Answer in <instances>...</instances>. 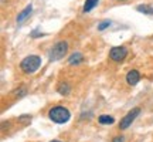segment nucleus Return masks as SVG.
<instances>
[{
	"instance_id": "obj_1",
	"label": "nucleus",
	"mask_w": 153,
	"mask_h": 142,
	"mask_svg": "<svg viewBox=\"0 0 153 142\" xmlns=\"http://www.w3.org/2000/svg\"><path fill=\"white\" fill-rule=\"evenodd\" d=\"M48 117L50 120L55 122V124H65V122L70 121L71 114L65 107H53L48 111Z\"/></svg>"
},
{
	"instance_id": "obj_2",
	"label": "nucleus",
	"mask_w": 153,
	"mask_h": 142,
	"mask_svg": "<svg viewBox=\"0 0 153 142\" xmlns=\"http://www.w3.org/2000/svg\"><path fill=\"white\" fill-rule=\"evenodd\" d=\"M40 66H41V58H40L38 55H28V57H26V58L22 61V64H20L22 70L24 71L26 74H33V72H36V71L40 68Z\"/></svg>"
},
{
	"instance_id": "obj_3",
	"label": "nucleus",
	"mask_w": 153,
	"mask_h": 142,
	"mask_svg": "<svg viewBox=\"0 0 153 142\" xmlns=\"http://www.w3.org/2000/svg\"><path fill=\"white\" fill-rule=\"evenodd\" d=\"M68 51V44L67 41H58L55 43L51 50L48 51V60L50 61H58L61 58H64V55L67 54Z\"/></svg>"
},
{
	"instance_id": "obj_4",
	"label": "nucleus",
	"mask_w": 153,
	"mask_h": 142,
	"mask_svg": "<svg viewBox=\"0 0 153 142\" xmlns=\"http://www.w3.org/2000/svg\"><path fill=\"white\" fill-rule=\"evenodd\" d=\"M139 114H140V108H133V109H131L128 114L120 120V122H119V128L120 129H128L129 126L132 125V122L136 120L137 117H139Z\"/></svg>"
},
{
	"instance_id": "obj_5",
	"label": "nucleus",
	"mask_w": 153,
	"mask_h": 142,
	"mask_svg": "<svg viewBox=\"0 0 153 142\" xmlns=\"http://www.w3.org/2000/svg\"><path fill=\"white\" fill-rule=\"evenodd\" d=\"M128 55V50L123 46H119V47H112L109 51V57L111 60L114 61H122Z\"/></svg>"
},
{
	"instance_id": "obj_6",
	"label": "nucleus",
	"mask_w": 153,
	"mask_h": 142,
	"mask_svg": "<svg viewBox=\"0 0 153 142\" xmlns=\"http://www.w3.org/2000/svg\"><path fill=\"white\" fill-rule=\"evenodd\" d=\"M139 80H140V74H139L137 70H131L128 72V75H126V82L129 85H136Z\"/></svg>"
},
{
	"instance_id": "obj_7",
	"label": "nucleus",
	"mask_w": 153,
	"mask_h": 142,
	"mask_svg": "<svg viewBox=\"0 0 153 142\" xmlns=\"http://www.w3.org/2000/svg\"><path fill=\"white\" fill-rule=\"evenodd\" d=\"M31 11H33V6L28 4L26 9H23L20 13H19V16H17V23L19 24H22V23H24L26 20H27L28 17H30V14H31Z\"/></svg>"
},
{
	"instance_id": "obj_8",
	"label": "nucleus",
	"mask_w": 153,
	"mask_h": 142,
	"mask_svg": "<svg viewBox=\"0 0 153 142\" xmlns=\"http://www.w3.org/2000/svg\"><path fill=\"white\" fill-rule=\"evenodd\" d=\"M82 61H84V55H82L79 51H75V53H72V54L68 57V64H71V66L79 64Z\"/></svg>"
},
{
	"instance_id": "obj_9",
	"label": "nucleus",
	"mask_w": 153,
	"mask_h": 142,
	"mask_svg": "<svg viewBox=\"0 0 153 142\" xmlns=\"http://www.w3.org/2000/svg\"><path fill=\"white\" fill-rule=\"evenodd\" d=\"M136 10L142 14H146V16H152L153 14V7L150 4H139L136 7Z\"/></svg>"
},
{
	"instance_id": "obj_10",
	"label": "nucleus",
	"mask_w": 153,
	"mask_h": 142,
	"mask_svg": "<svg viewBox=\"0 0 153 142\" xmlns=\"http://www.w3.org/2000/svg\"><path fill=\"white\" fill-rule=\"evenodd\" d=\"M57 90H58V93L61 95H67V94H70V91H71V87H70L68 82H60V85H58Z\"/></svg>"
},
{
	"instance_id": "obj_11",
	"label": "nucleus",
	"mask_w": 153,
	"mask_h": 142,
	"mask_svg": "<svg viewBox=\"0 0 153 142\" xmlns=\"http://www.w3.org/2000/svg\"><path fill=\"white\" fill-rule=\"evenodd\" d=\"M99 124H102V125H111V124H114V117H111V115H101L98 118Z\"/></svg>"
},
{
	"instance_id": "obj_12",
	"label": "nucleus",
	"mask_w": 153,
	"mask_h": 142,
	"mask_svg": "<svg viewBox=\"0 0 153 142\" xmlns=\"http://www.w3.org/2000/svg\"><path fill=\"white\" fill-rule=\"evenodd\" d=\"M98 1L99 0H87V1H85V4H84V11H85V13L91 11L95 6L98 4Z\"/></svg>"
},
{
	"instance_id": "obj_13",
	"label": "nucleus",
	"mask_w": 153,
	"mask_h": 142,
	"mask_svg": "<svg viewBox=\"0 0 153 142\" xmlns=\"http://www.w3.org/2000/svg\"><path fill=\"white\" fill-rule=\"evenodd\" d=\"M111 24H112V23H111V20H104V22H101L98 24V30H99V31H104V30H106V28L109 27Z\"/></svg>"
},
{
	"instance_id": "obj_14",
	"label": "nucleus",
	"mask_w": 153,
	"mask_h": 142,
	"mask_svg": "<svg viewBox=\"0 0 153 142\" xmlns=\"http://www.w3.org/2000/svg\"><path fill=\"white\" fill-rule=\"evenodd\" d=\"M30 121H31V117H30V115H22V117H19V122H22L23 125L30 124Z\"/></svg>"
},
{
	"instance_id": "obj_15",
	"label": "nucleus",
	"mask_w": 153,
	"mask_h": 142,
	"mask_svg": "<svg viewBox=\"0 0 153 142\" xmlns=\"http://www.w3.org/2000/svg\"><path fill=\"white\" fill-rule=\"evenodd\" d=\"M26 94H27V90H26V88H20V90H16V91H14V97H16V98H22Z\"/></svg>"
},
{
	"instance_id": "obj_16",
	"label": "nucleus",
	"mask_w": 153,
	"mask_h": 142,
	"mask_svg": "<svg viewBox=\"0 0 153 142\" xmlns=\"http://www.w3.org/2000/svg\"><path fill=\"white\" fill-rule=\"evenodd\" d=\"M114 142H122V138H115Z\"/></svg>"
},
{
	"instance_id": "obj_17",
	"label": "nucleus",
	"mask_w": 153,
	"mask_h": 142,
	"mask_svg": "<svg viewBox=\"0 0 153 142\" xmlns=\"http://www.w3.org/2000/svg\"><path fill=\"white\" fill-rule=\"evenodd\" d=\"M51 142H61V141H51Z\"/></svg>"
}]
</instances>
